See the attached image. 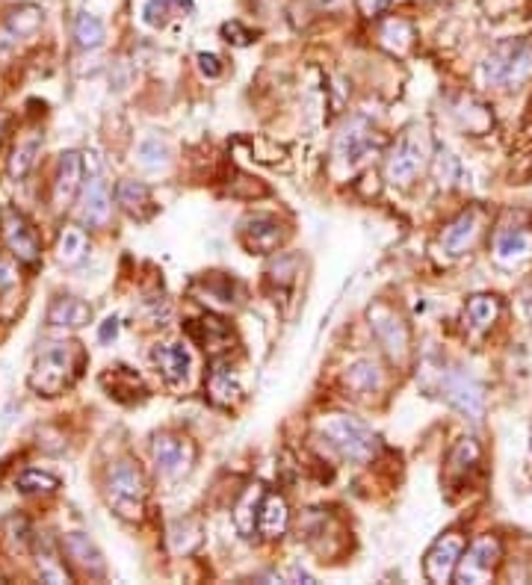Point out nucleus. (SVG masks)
Returning <instances> with one entry per match:
<instances>
[{
    "label": "nucleus",
    "instance_id": "obj_1",
    "mask_svg": "<svg viewBox=\"0 0 532 585\" xmlns=\"http://www.w3.org/2000/svg\"><path fill=\"white\" fill-rule=\"evenodd\" d=\"M83 364L86 352L80 343H51L36 355L27 382L39 396H60L80 379Z\"/></svg>",
    "mask_w": 532,
    "mask_h": 585
},
{
    "label": "nucleus",
    "instance_id": "obj_2",
    "mask_svg": "<svg viewBox=\"0 0 532 585\" xmlns=\"http://www.w3.org/2000/svg\"><path fill=\"white\" fill-rule=\"evenodd\" d=\"M320 432H323V438L329 441L334 453L346 458V461H355V464L370 461L379 450L376 432L364 420L349 417V414H329L320 423Z\"/></svg>",
    "mask_w": 532,
    "mask_h": 585
},
{
    "label": "nucleus",
    "instance_id": "obj_3",
    "mask_svg": "<svg viewBox=\"0 0 532 585\" xmlns=\"http://www.w3.org/2000/svg\"><path fill=\"white\" fill-rule=\"evenodd\" d=\"M482 77L488 86L515 89L532 77V39H506L482 63Z\"/></svg>",
    "mask_w": 532,
    "mask_h": 585
},
{
    "label": "nucleus",
    "instance_id": "obj_4",
    "mask_svg": "<svg viewBox=\"0 0 532 585\" xmlns=\"http://www.w3.org/2000/svg\"><path fill=\"white\" fill-rule=\"evenodd\" d=\"M107 503L110 509L122 520H139L145 512V497H148V485L142 470L136 467V461L122 458L107 470Z\"/></svg>",
    "mask_w": 532,
    "mask_h": 585
},
{
    "label": "nucleus",
    "instance_id": "obj_5",
    "mask_svg": "<svg viewBox=\"0 0 532 585\" xmlns=\"http://www.w3.org/2000/svg\"><path fill=\"white\" fill-rule=\"evenodd\" d=\"M429 133L420 125H411L397 139V145L391 148L388 160H385V178L394 187H411L417 181V175L423 172V166L429 163Z\"/></svg>",
    "mask_w": 532,
    "mask_h": 585
},
{
    "label": "nucleus",
    "instance_id": "obj_6",
    "mask_svg": "<svg viewBox=\"0 0 532 585\" xmlns=\"http://www.w3.org/2000/svg\"><path fill=\"white\" fill-rule=\"evenodd\" d=\"M500 556H503L500 538H494V535L476 538L470 547H465V553H462V559H459L456 583L462 585L491 583V580H494V571H497V565H500Z\"/></svg>",
    "mask_w": 532,
    "mask_h": 585
},
{
    "label": "nucleus",
    "instance_id": "obj_7",
    "mask_svg": "<svg viewBox=\"0 0 532 585\" xmlns=\"http://www.w3.org/2000/svg\"><path fill=\"white\" fill-rule=\"evenodd\" d=\"M367 317H370L373 334H376L379 343L385 346L388 358H391L397 367H405V364H408V355H411V334H408L405 320L399 317L391 305H385V302L373 305Z\"/></svg>",
    "mask_w": 532,
    "mask_h": 585
},
{
    "label": "nucleus",
    "instance_id": "obj_8",
    "mask_svg": "<svg viewBox=\"0 0 532 585\" xmlns=\"http://www.w3.org/2000/svg\"><path fill=\"white\" fill-rule=\"evenodd\" d=\"M86 157H89V160H86L89 175H86L83 190H80V210H77V213H80V222H83V225L95 228V225H104V222L110 219V204H113V198H110L107 181H104L98 154H86Z\"/></svg>",
    "mask_w": 532,
    "mask_h": 585
},
{
    "label": "nucleus",
    "instance_id": "obj_9",
    "mask_svg": "<svg viewBox=\"0 0 532 585\" xmlns=\"http://www.w3.org/2000/svg\"><path fill=\"white\" fill-rule=\"evenodd\" d=\"M151 453L157 470L166 479H181L196 464V444L187 435H175V432H160L151 444Z\"/></svg>",
    "mask_w": 532,
    "mask_h": 585
},
{
    "label": "nucleus",
    "instance_id": "obj_10",
    "mask_svg": "<svg viewBox=\"0 0 532 585\" xmlns=\"http://www.w3.org/2000/svg\"><path fill=\"white\" fill-rule=\"evenodd\" d=\"M465 553V535L462 532H444L426 553L423 559V574L426 580L435 585L453 583L456 580V568L459 559Z\"/></svg>",
    "mask_w": 532,
    "mask_h": 585
},
{
    "label": "nucleus",
    "instance_id": "obj_11",
    "mask_svg": "<svg viewBox=\"0 0 532 585\" xmlns=\"http://www.w3.org/2000/svg\"><path fill=\"white\" fill-rule=\"evenodd\" d=\"M0 228H3V240L9 246V252L21 263L27 266H36L42 258V243H39V234L36 228L27 222L24 213H18L15 207H6L0 213Z\"/></svg>",
    "mask_w": 532,
    "mask_h": 585
},
{
    "label": "nucleus",
    "instance_id": "obj_12",
    "mask_svg": "<svg viewBox=\"0 0 532 585\" xmlns=\"http://www.w3.org/2000/svg\"><path fill=\"white\" fill-rule=\"evenodd\" d=\"M237 237H240V243H243V249L249 255H269V252H275L287 240V228L275 216L255 213V216H246L240 222Z\"/></svg>",
    "mask_w": 532,
    "mask_h": 585
},
{
    "label": "nucleus",
    "instance_id": "obj_13",
    "mask_svg": "<svg viewBox=\"0 0 532 585\" xmlns=\"http://www.w3.org/2000/svg\"><path fill=\"white\" fill-rule=\"evenodd\" d=\"M444 390V399L459 408L462 414H467L473 423H479L485 417V393L479 388V382L473 376H467L465 370H450L441 382Z\"/></svg>",
    "mask_w": 532,
    "mask_h": 585
},
{
    "label": "nucleus",
    "instance_id": "obj_14",
    "mask_svg": "<svg viewBox=\"0 0 532 585\" xmlns=\"http://www.w3.org/2000/svg\"><path fill=\"white\" fill-rule=\"evenodd\" d=\"M376 148H379V139H376L373 128L364 119H352L346 128L340 130V136L334 142V157L352 169V166L364 163L367 154L376 151Z\"/></svg>",
    "mask_w": 532,
    "mask_h": 585
},
{
    "label": "nucleus",
    "instance_id": "obj_15",
    "mask_svg": "<svg viewBox=\"0 0 532 585\" xmlns=\"http://www.w3.org/2000/svg\"><path fill=\"white\" fill-rule=\"evenodd\" d=\"M151 358H154V367L169 388L187 385L193 358H190V349L184 343H160V346H154Z\"/></svg>",
    "mask_w": 532,
    "mask_h": 585
},
{
    "label": "nucleus",
    "instance_id": "obj_16",
    "mask_svg": "<svg viewBox=\"0 0 532 585\" xmlns=\"http://www.w3.org/2000/svg\"><path fill=\"white\" fill-rule=\"evenodd\" d=\"M479 228H482V213L479 210H465L462 216H456L444 234H441V252L447 258H462L467 249L473 246V240L479 237Z\"/></svg>",
    "mask_w": 532,
    "mask_h": 585
},
{
    "label": "nucleus",
    "instance_id": "obj_17",
    "mask_svg": "<svg viewBox=\"0 0 532 585\" xmlns=\"http://www.w3.org/2000/svg\"><path fill=\"white\" fill-rule=\"evenodd\" d=\"M187 331H190V337L204 346V352L210 355V358H219V355H225L228 349H231V343H234V328L225 323V320H219V317H201V320H193V323L187 325Z\"/></svg>",
    "mask_w": 532,
    "mask_h": 585
},
{
    "label": "nucleus",
    "instance_id": "obj_18",
    "mask_svg": "<svg viewBox=\"0 0 532 585\" xmlns=\"http://www.w3.org/2000/svg\"><path fill=\"white\" fill-rule=\"evenodd\" d=\"M42 27V9L39 6H21L9 12L0 24V54L12 51L21 39L33 36Z\"/></svg>",
    "mask_w": 532,
    "mask_h": 585
},
{
    "label": "nucleus",
    "instance_id": "obj_19",
    "mask_svg": "<svg viewBox=\"0 0 532 585\" xmlns=\"http://www.w3.org/2000/svg\"><path fill=\"white\" fill-rule=\"evenodd\" d=\"M83 157L77 151H66L60 157V169H57V181H54V204L57 210L71 207V201L83 190Z\"/></svg>",
    "mask_w": 532,
    "mask_h": 585
},
{
    "label": "nucleus",
    "instance_id": "obj_20",
    "mask_svg": "<svg viewBox=\"0 0 532 585\" xmlns=\"http://www.w3.org/2000/svg\"><path fill=\"white\" fill-rule=\"evenodd\" d=\"M63 553L74 568H80L89 577H104V571H107V562H104L101 550L83 532H68L63 538Z\"/></svg>",
    "mask_w": 532,
    "mask_h": 585
},
{
    "label": "nucleus",
    "instance_id": "obj_21",
    "mask_svg": "<svg viewBox=\"0 0 532 585\" xmlns=\"http://www.w3.org/2000/svg\"><path fill=\"white\" fill-rule=\"evenodd\" d=\"M290 526V509H287V500L275 491H264L261 497V506H258V520H255V529L258 535L264 538H281Z\"/></svg>",
    "mask_w": 532,
    "mask_h": 585
},
{
    "label": "nucleus",
    "instance_id": "obj_22",
    "mask_svg": "<svg viewBox=\"0 0 532 585\" xmlns=\"http://www.w3.org/2000/svg\"><path fill=\"white\" fill-rule=\"evenodd\" d=\"M494 258L500 266H521L524 260L532 258V234L521 228L500 231L494 240Z\"/></svg>",
    "mask_w": 532,
    "mask_h": 585
},
{
    "label": "nucleus",
    "instance_id": "obj_23",
    "mask_svg": "<svg viewBox=\"0 0 532 585\" xmlns=\"http://www.w3.org/2000/svg\"><path fill=\"white\" fill-rule=\"evenodd\" d=\"M207 396H210V402H216L222 408L237 405L240 396H243V388H240L237 376L231 373V367H225L216 358H213V370H210V379H207Z\"/></svg>",
    "mask_w": 532,
    "mask_h": 585
},
{
    "label": "nucleus",
    "instance_id": "obj_24",
    "mask_svg": "<svg viewBox=\"0 0 532 585\" xmlns=\"http://www.w3.org/2000/svg\"><path fill=\"white\" fill-rule=\"evenodd\" d=\"M48 323L57 328H83L92 323V308L77 296H57L48 308Z\"/></svg>",
    "mask_w": 532,
    "mask_h": 585
},
{
    "label": "nucleus",
    "instance_id": "obj_25",
    "mask_svg": "<svg viewBox=\"0 0 532 585\" xmlns=\"http://www.w3.org/2000/svg\"><path fill=\"white\" fill-rule=\"evenodd\" d=\"M116 198H119L122 210H125L128 216H133V219H139V222L151 219L154 210H157L148 184H142V181H122L119 190H116Z\"/></svg>",
    "mask_w": 532,
    "mask_h": 585
},
{
    "label": "nucleus",
    "instance_id": "obj_26",
    "mask_svg": "<svg viewBox=\"0 0 532 585\" xmlns=\"http://www.w3.org/2000/svg\"><path fill=\"white\" fill-rule=\"evenodd\" d=\"M500 311H503V305H500L497 296H491V293H476V296L467 299L465 323L470 325V331L482 334V331H488L491 325L497 323Z\"/></svg>",
    "mask_w": 532,
    "mask_h": 585
},
{
    "label": "nucleus",
    "instance_id": "obj_27",
    "mask_svg": "<svg viewBox=\"0 0 532 585\" xmlns=\"http://www.w3.org/2000/svg\"><path fill=\"white\" fill-rule=\"evenodd\" d=\"M343 385L346 390H352L355 396H370L382 388V370L376 361L364 358V361H355L346 373H343Z\"/></svg>",
    "mask_w": 532,
    "mask_h": 585
},
{
    "label": "nucleus",
    "instance_id": "obj_28",
    "mask_svg": "<svg viewBox=\"0 0 532 585\" xmlns=\"http://www.w3.org/2000/svg\"><path fill=\"white\" fill-rule=\"evenodd\" d=\"M36 565H39V577L45 583H71V571L66 568V562H60V553L57 547L48 541V538H39L36 535Z\"/></svg>",
    "mask_w": 532,
    "mask_h": 585
},
{
    "label": "nucleus",
    "instance_id": "obj_29",
    "mask_svg": "<svg viewBox=\"0 0 532 585\" xmlns=\"http://www.w3.org/2000/svg\"><path fill=\"white\" fill-rule=\"evenodd\" d=\"M193 12V0H145L142 21L148 27H166L175 18H187Z\"/></svg>",
    "mask_w": 532,
    "mask_h": 585
},
{
    "label": "nucleus",
    "instance_id": "obj_30",
    "mask_svg": "<svg viewBox=\"0 0 532 585\" xmlns=\"http://www.w3.org/2000/svg\"><path fill=\"white\" fill-rule=\"evenodd\" d=\"M379 42L382 48H388L391 54L405 57L414 45V27L405 21V18H388L379 30Z\"/></svg>",
    "mask_w": 532,
    "mask_h": 585
},
{
    "label": "nucleus",
    "instance_id": "obj_31",
    "mask_svg": "<svg viewBox=\"0 0 532 585\" xmlns=\"http://www.w3.org/2000/svg\"><path fill=\"white\" fill-rule=\"evenodd\" d=\"M479 458H482V450L473 438L459 441L447 458V479H465L467 473H473L479 467Z\"/></svg>",
    "mask_w": 532,
    "mask_h": 585
},
{
    "label": "nucleus",
    "instance_id": "obj_32",
    "mask_svg": "<svg viewBox=\"0 0 532 585\" xmlns=\"http://www.w3.org/2000/svg\"><path fill=\"white\" fill-rule=\"evenodd\" d=\"M89 252V240L80 228H63L60 240H57V260L63 266H77Z\"/></svg>",
    "mask_w": 532,
    "mask_h": 585
},
{
    "label": "nucleus",
    "instance_id": "obj_33",
    "mask_svg": "<svg viewBox=\"0 0 532 585\" xmlns=\"http://www.w3.org/2000/svg\"><path fill=\"white\" fill-rule=\"evenodd\" d=\"M456 119H459L462 128L476 133V136L494 125V116L488 113V107L479 104V101H473V98H462V104L456 107Z\"/></svg>",
    "mask_w": 532,
    "mask_h": 585
},
{
    "label": "nucleus",
    "instance_id": "obj_34",
    "mask_svg": "<svg viewBox=\"0 0 532 585\" xmlns=\"http://www.w3.org/2000/svg\"><path fill=\"white\" fill-rule=\"evenodd\" d=\"M204 284V293H201V302H213V305H222V308H231L234 305V281L222 272H210L201 278Z\"/></svg>",
    "mask_w": 532,
    "mask_h": 585
},
{
    "label": "nucleus",
    "instance_id": "obj_35",
    "mask_svg": "<svg viewBox=\"0 0 532 585\" xmlns=\"http://www.w3.org/2000/svg\"><path fill=\"white\" fill-rule=\"evenodd\" d=\"M201 544V526L199 520H178L169 526V547L172 553H193Z\"/></svg>",
    "mask_w": 532,
    "mask_h": 585
},
{
    "label": "nucleus",
    "instance_id": "obj_36",
    "mask_svg": "<svg viewBox=\"0 0 532 585\" xmlns=\"http://www.w3.org/2000/svg\"><path fill=\"white\" fill-rule=\"evenodd\" d=\"M74 39H77V45H80L83 51H95V48L104 45V24H101L95 15L80 12V15L74 18Z\"/></svg>",
    "mask_w": 532,
    "mask_h": 585
},
{
    "label": "nucleus",
    "instance_id": "obj_37",
    "mask_svg": "<svg viewBox=\"0 0 532 585\" xmlns=\"http://www.w3.org/2000/svg\"><path fill=\"white\" fill-rule=\"evenodd\" d=\"M101 382L107 385L110 396H116V399H128L125 393H142L139 376L133 370H128V367H110V373H104Z\"/></svg>",
    "mask_w": 532,
    "mask_h": 585
},
{
    "label": "nucleus",
    "instance_id": "obj_38",
    "mask_svg": "<svg viewBox=\"0 0 532 585\" xmlns=\"http://www.w3.org/2000/svg\"><path fill=\"white\" fill-rule=\"evenodd\" d=\"M15 488L21 494H54L60 488V479L54 473H45V470H24L15 479Z\"/></svg>",
    "mask_w": 532,
    "mask_h": 585
},
{
    "label": "nucleus",
    "instance_id": "obj_39",
    "mask_svg": "<svg viewBox=\"0 0 532 585\" xmlns=\"http://www.w3.org/2000/svg\"><path fill=\"white\" fill-rule=\"evenodd\" d=\"M39 139H30V142H21L15 151H12V157H9V178H15V181H21L33 166H36V157H39Z\"/></svg>",
    "mask_w": 532,
    "mask_h": 585
},
{
    "label": "nucleus",
    "instance_id": "obj_40",
    "mask_svg": "<svg viewBox=\"0 0 532 585\" xmlns=\"http://www.w3.org/2000/svg\"><path fill=\"white\" fill-rule=\"evenodd\" d=\"M261 497H264V488L261 485H255V491H249L243 500H240V506H237V529L243 532V535H252L255 532V520H258V506H261Z\"/></svg>",
    "mask_w": 532,
    "mask_h": 585
},
{
    "label": "nucleus",
    "instance_id": "obj_41",
    "mask_svg": "<svg viewBox=\"0 0 532 585\" xmlns=\"http://www.w3.org/2000/svg\"><path fill=\"white\" fill-rule=\"evenodd\" d=\"M166 157H169V148H166V142H160L157 136L145 139L142 148H139V160H142V166H148V169L166 166Z\"/></svg>",
    "mask_w": 532,
    "mask_h": 585
},
{
    "label": "nucleus",
    "instance_id": "obj_42",
    "mask_svg": "<svg viewBox=\"0 0 532 585\" xmlns=\"http://www.w3.org/2000/svg\"><path fill=\"white\" fill-rule=\"evenodd\" d=\"M456 172H459V163L453 160V154L450 151H438L435 154V175H438V181L450 184L456 178Z\"/></svg>",
    "mask_w": 532,
    "mask_h": 585
},
{
    "label": "nucleus",
    "instance_id": "obj_43",
    "mask_svg": "<svg viewBox=\"0 0 532 585\" xmlns=\"http://www.w3.org/2000/svg\"><path fill=\"white\" fill-rule=\"evenodd\" d=\"M399 3H402V0H355L358 12H361L364 18H382L385 12H391Z\"/></svg>",
    "mask_w": 532,
    "mask_h": 585
},
{
    "label": "nucleus",
    "instance_id": "obj_44",
    "mask_svg": "<svg viewBox=\"0 0 532 585\" xmlns=\"http://www.w3.org/2000/svg\"><path fill=\"white\" fill-rule=\"evenodd\" d=\"M222 36H225L228 42L240 45V48H243V45H249V42L255 39V36H252V30H246L240 21H225V24H222Z\"/></svg>",
    "mask_w": 532,
    "mask_h": 585
},
{
    "label": "nucleus",
    "instance_id": "obj_45",
    "mask_svg": "<svg viewBox=\"0 0 532 585\" xmlns=\"http://www.w3.org/2000/svg\"><path fill=\"white\" fill-rule=\"evenodd\" d=\"M199 71L204 77H219L222 74V60L216 54H199Z\"/></svg>",
    "mask_w": 532,
    "mask_h": 585
},
{
    "label": "nucleus",
    "instance_id": "obj_46",
    "mask_svg": "<svg viewBox=\"0 0 532 585\" xmlns=\"http://www.w3.org/2000/svg\"><path fill=\"white\" fill-rule=\"evenodd\" d=\"M116 334H119V320H116V317L104 320V323H101V328H98V340H101V343H110V340H116Z\"/></svg>",
    "mask_w": 532,
    "mask_h": 585
},
{
    "label": "nucleus",
    "instance_id": "obj_47",
    "mask_svg": "<svg viewBox=\"0 0 532 585\" xmlns=\"http://www.w3.org/2000/svg\"><path fill=\"white\" fill-rule=\"evenodd\" d=\"M15 284V275H12V269L6 266V263H0V290H6V287H12Z\"/></svg>",
    "mask_w": 532,
    "mask_h": 585
},
{
    "label": "nucleus",
    "instance_id": "obj_48",
    "mask_svg": "<svg viewBox=\"0 0 532 585\" xmlns=\"http://www.w3.org/2000/svg\"><path fill=\"white\" fill-rule=\"evenodd\" d=\"M3 130H6V116L0 113V139H3Z\"/></svg>",
    "mask_w": 532,
    "mask_h": 585
}]
</instances>
